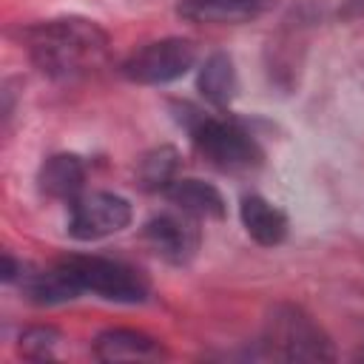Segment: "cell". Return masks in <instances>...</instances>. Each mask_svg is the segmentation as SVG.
<instances>
[{
	"label": "cell",
	"instance_id": "obj_1",
	"mask_svg": "<svg viewBox=\"0 0 364 364\" xmlns=\"http://www.w3.org/2000/svg\"><path fill=\"white\" fill-rule=\"evenodd\" d=\"M34 63L51 77H74L102 60L108 37L105 31L82 17H60L40 23L26 31Z\"/></svg>",
	"mask_w": 364,
	"mask_h": 364
},
{
	"label": "cell",
	"instance_id": "obj_2",
	"mask_svg": "<svg viewBox=\"0 0 364 364\" xmlns=\"http://www.w3.org/2000/svg\"><path fill=\"white\" fill-rule=\"evenodd\" d=\"M264 344L284 361H333L327 333L296 304H276L264 327Z\"/></svg>",
	"mask_w": 364,
	"mask_h": 364
},
{
	"label": "cell",
	"instance_id": "obj_3",
	"mask_svg": "<svg viewBox=\"0 0 364 364\" xmlns=\"http://www.w3.org/2000/svg\"><path fill=\"white\" fill-rule=\"evenodd\" d=\"M63 264L82 290H91L100 299L122 304H139L148 299V282L122 262L105 256H68L63 259Z\"/></svg>",
	"mask_w": 364,
	"mask_h": 364
},
{
	"label": "cell",
	"instance_id": "obj_4",
	"mask_svg": "<svg viewBox=\"0 0 364 364\" xmlns=\"http://www.w3.org/2000/svg\"><path fill=\"white\" fill-rule=\"evenodd\" d=\"M188 131H191V139H193L196 151L205 159H210L216 168H222V171L250 168L259 159L256 142L236 122L213 119V117H205L202 114Z\"/></svg>",
	"mask_w": 364,
	"mask_h": 364
},
{
	"label": "cell",
	"instance_id": "obj_5",
	"mask_svg": "<svg viewBox=\"0 0 364 364\" xmlns=\"http://www.w3.org/2000/svg\"><path fill=\"white\" fill-rule=\"evenodd\" d=\"M193 63H196V48L191 40L165 37V40L148 43L145 48L134 51L122 63V74L139 85H162V82H173L182 74H188Z\"/></svg>",
	"mask_w": 364,
	"mask_h": 364
},
{
	"label": "cell",
	"instance_id": "obj_6",
	"mask_svg": "<svg viewBox=\"0 0 364 364\" xmlns=\"http://www.w3.org/2000/svg\"><path fill=\"white\" fill-rule=\"evenodd\" d=\"M128 222H131L128 199L108 193V191H94L85 196H77L68 205V233L80 242L119 233L122 228H128Z\"/></svg>",
	"mask_w": 364,
	"mask_h": 364
},
{
	"label": "cell",
	"instance_id": "obj_7",
	"mask_svg": "<svg viewBox=\"0 0 364 364\" xmlns=\"http://www.w3.org/2000/svg\"><path fill=\"white\" fill-rule=\"evenodd\" d=\"M145 239L162 259H168L173 264H185L196 253V245H199L196 228L171 213H162V216H154L151 222H145Z\"/></svg>",
	"mask_w": 364,
	"mask_h": 364
},
{
	"label": "cell",
	"instance_id": "obj_8",
	"mask_svg": "<svg viewBox=\"0 0 364 364\" xmlns=\"http://www.w3.org/2000/svg\"><path fill=\"white\" fill-rule=\"evenodd\" d=\"M94 355L100 361L117 364V361H145V358H156L162 355V347L156 338L139 333V330H125V327H114V330H102L94 338Z\"/></svg>",
	"mask_w": 364,
	"mask_h": 364
},
{
	"label": "cell",
	"instance_id": "obj_9",
	"mask_svg": "<svg viewBox=\"0 0 364 364\" xmlns=\"http://www.w3.org/2000/svg\"><path fill=\"white\" fill-rule=\"evenodd\" d=\"M239 216H242L247 236L256 245L273 247V245L284 242V236H287V216L264 196H256V193L245 196L239 205Z\"/></svg>",
	"mask_w": 364,
	"mask_h": 364
},
{
	"label": "cell",
	"instance_id": "obj_10",
	"mask_svg": "<svg viewBox=\"0 0 364 364\" xmlns=\"http://www.w3.org/2000/svg\"><path fill=\"white\" fill-rule=\"evenodd\" d=\"M273 0H185L179 14L193 23H247L259 17Z\"/></svg>",
	"mask_w": 364,
	"mask_h": 364
},
{
	"label": "cell",
	"instance_id": "obj_11",
	"mask_svg": "<svg viewBox=\"0 0 364 364\" xmlns=\"http://www.w3.org/2000/svg\"><path fill=\"white\" fill-rule=\"evenodd\" d=\"M165 196L171 199V205H176L188 216H205V219H222L225 216V199L210 182L173 179L165 188Z\"/></svg>",
	"mask_w": 364,
	"mask_h": 364
},
{
	"label": "cell",
	"instance_id": "obj_12",
	"mask_svg": "<svg viewBox=\"0 0 364 364\" xmlns=\"http://www.w3.org/2000/svg\"><path fill=\"white\" fill-rule=\"evenodd\" d=\"M40 191L54 199H77L85 182V165L77 154H54L40 168Z\"/></svg>",
	"mask_w": 364,
	"mask_h": 364
},
{
	"label": "cell",
	"instance_id": "obj_13",
	"mask_svg": "<svg viewBox=\"0 0 364 364\" xmlns=\"http://www.w3.org/2000/svg\"><path fill=\"white\" fill-rule=\"evenodd\" d=\"M23 290L34 304H63L82 293L77 279L68 273V267L60 262L46 273H28L23 279Z\"/></svg>",
	"mask_w": 364,
	"mask_h": 364
},
{
	"label": "cell",
	"instance_id": "obj_14",
	"mask_svg": "<svg viewBox=\"0 0 364 364\" xmlns=\"http://www.w3.org/2000/svg\"><path fill=\"white\" fill-rule=\"evenodd\" d=\"M196 85L202 91V97L216 105V108H225L233 97H236V68H233V60L225 54V51H213L202 68H199V77H196Z\"/></svg>",
	"mask_w": 364,
	"mask_h": 364
},
{
	"label": "cell",
	"instance_id": "obj_15",
	"mask_svg": "<svg viewBox=\"0 0 364 364\" xmlns=\"http://www.w3.org/2000/svg\"><path fill=\"white\" fill-rule=\"evenodd\" d=\"M179 168V154L171 145H159L148 151L139 162V182L145 191H165L173 182V173Z\"/></svg>",
	"mask_w": 364,
	"mask_h": 364
},
{
	"label": "cell",
	"instance_id": "obj_16",
	"mask_svg": "<svg viewBox=\"0 0 364 364\" xmlns=\"http://www.w3.org/2000/svg\"><path fill=\"white\" fill-rule=\"evenodd\" d=\"M60 344V330L37 324V327H26L20 333V353L31 361H46L54 355V347Z\"/></svg>",
	"mask_w": 364,
	"mask_h": 364
},
{
	"label": "cell",
	"instance_id": "obj_17",
	"mask_svg": "<svg viewBox=\"0 0 364 364\" xmlns=\"http://www.w3.org/2000/svg\"><path fill=\"white\" fill-rule=\"evenodd\" d=\"M20 273H26V264L17 262L11 253H3V267H0L3 282H14V279H20Z\"/></svg>",
	"mask_w": 364,
	"mask_h": 364
}]
</instances>
